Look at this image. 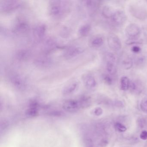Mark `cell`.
<instances>
[{
  "instance_id": "obj_2",
  "label": "cell",
  "mask_w": 147,
  "mask_h": 147,
  "mask_svg": "<svg viewBox=\"0 0 147 147\" xmlns=\"http://www.w3.org/2000/svg\"><path fill=\"white\" fill-rule=\"evenodd\" d=\"M49 6V13L54 17H59L61 15L63 11L62 1H51Z\"/></svg>"
},
{
  "instance_id": "obj_12",
  "label": "cell",
  "mask_w": 147,
  "mask_h": 147,
  "mask_svg": "<svg viewBox=\"0 0 147 147\" xmlns=\"http://www.w3.org/2000/svg\"><path fill=\"white\" fill-rule=\"evenodd\" d=\"M83 81L86 86L88 88H92L96 86V82L94 77L89 74H87L83 76Z\"/></svg>"
},
{
  "instance_id": "obj_11",
  "label": "cell",
  "mask_w": 147,
  "mask_h": 147,
  "mask_svg": "<svg viewBox=\"0 0 147 147\" xmlns=\"http://www.w3.org/2000/svg\"><path fill=\"white\" fill-rule=\"evenodd\" d=\"M82 52L83 50L80 47H71L66 51L64 54V56L66 58L70 59L80 55Z\"/></svg>"
},
{
  "instance_id": "obj_27",
  "label": "cell",
  "mask_w": 147,
  "mask_h": 147,
  "mask_svg": "<svg viewBox=\"0 0 147 147\" xmlns=\"http://www.w3.org/2000/svg\"><path fill=\"white\" fill-rule=\"evenodd\" d=\"M140 138L143 140H146L147 139V131H143L140 135Z\"/></svg>"
},
{
  "instance_id": "obj_5",
  "label": "cell",
  "mask_w": 147,
  "mask_h": 147,
  "mask_svg": "<svg viewBox=\"0 0 147 147\" xmlns=\"http://www.w3.org/2000/svg\"><path fill=\"white\" fill-rule=\"evenodd\" d=\"M82 102L76 100H69L66 101L63 105V108L68 111H76L82 106Z\"/></svg>"
},
{
  "instance_id": "obj_26",
  "label": "cell",
  "mask_w": 147,
  "mask_h": 147,
  "mask_svg": "<svg viewBox=\"0 0 147 147\" xmlns=\"http://www.w3.org/2000/svg\"><path fill=\"white\" fill-rule=\"evenodd\" d=\"M94 113L96 116H100L103 113V110L100 107H97L94 109Z\"/></svg>"
},
{
  "instance_id": "obj_14",
  "label": "cell",
  "mask_w": 147,
  "mask_h": 147,
  "mask_svg": "<svg viewBox=\"0 0 147 147\" xmlns=\"http://www.w3.org/2000/svg\"><path fill=\"white\" fill-rule=\"evenodd\" d=\"M46 27L45 25L39 24L35 28L34 30V34L35 37L38 39L42 38L45 34Z\"/></svg>"
},
{
  "instance_id": "obj_7",
  "label": "cell",
  "mask_w": 147,
  "mask_h": 147,
  "mask_svg": "<svg viewBox=\"0 0 147 147\" xmlns=\"http://www.w3.org/2000/svg\"><path fill=\"white\" fill-rule=\"evenodd\" d=\"M131 10L132 15L136 18L140 20H144L147 17L146 10L139 6H134Z\"/></svg>"
},
{
  "instance_id": "obj_28",
  "label": "cell",
  "mask_w": 147,
  "mask_h": 147,
  "mask_svg": "<svg viewBox=\"0 0 147 147\" xmlns=\"http://www.w3.org/2000/svg\"><path fill=\"white\" fill-rule=\"evenodd\" d=\"M131 50L134 53H138L141 51V48L138 46H134L132 47Z\"/></svg>"
},
{
  "instance_id": "obj_9",
  "label": "cell",
  "mask_w": 147,
  "mask_h": 147,
  "mask_svg": "<svg viewBox=\"0 0 147 147\" xmlns=\"http://www.w3.org/2000/svg\"><path fill=\"white\" fill-rule=\"evenodd\" d=\"M113 22L118 25H122L126 21L127 17L122 11H117L113 13L111 18Z\"/></svg>"
},
{
  "instance_id": "obj_6",
  "label": "cell",
  "mask_w": 147,
  "mask_h": 147,
  "mask_svg": "<svg viewBox=\"0 0 147 147\" xmlns=\"http://www.w3.org/2000/svg\"><path fill=\"white\" fill-rule=\"evenodd\" d=\"M115 57L113 54H110L107 57V69L110 74L114 75L117 73V67L115 64Z\"/></svg>"
},
{
  "instance_id": "obj_24",
  "label": "cell",
  "mask_w": 147,
  "mask_h": 147,
  "mask_svg": "<svg viewBox=\"0 0 147 147\" xmlns=\"http://www.w3.org/2000/svg\"><path fill=\"white\" fill-rule=\"evenodd\" d=\"M140 107L143 111L147 113V100H144L142 102Z\"/></svg>"
},
{
  "instance_id": "obj_21",
  "label": "cell",
  "mask_w": 147,
  "mask_h": 147,
  "mask_svg": "<svg viewBox=\"0 0 147 147\" xmlns=\"http://www.w3.org/2000/svg\"><path fill=\"white\" fill-rule=\"evenodd\" d=\"M132 61L130 59H126L123 62V66L124 68L125 69H129L132 67Z\"/></svg>"
},
{
  "instance_id": "obj_25",
  "label": "cell",
  "mask_w": 147,
  "mask_h": 147,
  "mask_svg": "<svg viewBox=\"0 0 147 147\" xmlns=\"http://www.w3.org/2000/svg\"><path fill=\"white\" fill-rule=\"evenodd\" d=\"M104 80L106 83L108 84V85H111L112 83L113 80L110 76H108V75H105L104 76Z\"/></svg>"
},
{
  "instance_id": "obj_13",
  "label": "cell",
  "mask_w": 147,
  "mask_h": 147,
  "mask_svg": "<svg viewBox=\"0 0 147 147\" xmlns=\"http://www.w3.org/2000/svg\"><path fill=\"white\" fill-rule=\"evenodd\" d=\"M29 26L27 22L24 20L18 21L15 26L14 30L17 33H24L29 30Z\"/></svg>"
},
{
  "instance_id": "obj_17",
  "label": "cell",
  "mask_w": 147,
  "mask_h": 147,
  "mask_svg": "<svg viewBox=\"0 0 147 147\" xmlns=\"http://www.w3.org/2000/svg\"><path fill=\"white\" fill-rule=\"evenodd\" d=\"M114 13L113 11L112 8L109 6H105L102 9V15L106 18H111Z\"/></svg>"
},
{
  "instance_id": "obj_16",
  "label": "cell",
  "mask_w": 147,
  "mask_h": 147,
  "mask_svg": "<svg viewBox=\"0 0 147 147\" xmlns=\"http://www.w3.org/2000/svg\"><path fill=\"white\" fill-rule=\"evenodd\" d=\"M78 86V83L76 82H74V83L69 84L63 89V94H65V95H68V94H72L77 89Z\"/></svg>"
},
{
  "instance_id": "obj_15",
  "label": "cell",
  "mask_w": 147,
  "mask_h": 147,
  "mask_svg": "<svg viewBox=\"0 0 147 147\" xmlns=\"http://www.w3.org/2000/svg\"><path fill=\"white\" fill-rule=\"evenodd\" d=\"M35 64L36 66L41 68L49 67L51 66L52 61L50 59L46 57H40L38 58L35 61Z\"/></svg>"
},
{
  "instance_id": "obj_22",
  "label": "cell",
  "mask_w": 147,
  "mask_h": 147,
  "mask_svg": "<svg viewBox=\"0 0 147 147\" xmlns=\"http://www.w3.org/2000/svg\"><path fill=\"white\" fill-rule=\"evenodd\" d=\"M115 128L118 131L120 132H124L126 131L127 128L123 125L121 124V123H115Z\"/></svg>"
},
{
  "instance_id": "obj_8",
  "label": "cell",
  "mask_w": 147,
  "mask_h": 147,
  "mask_svg": "<svg viewBox=\"0 0 147 147\" xmlns=\"http://www.w3.org/2000/svg\"><path fill=\"white\" fill-rule=\"evenodd\" d=\"M125 32L129 37L134 38L140 34V28L136 24H130L126 27Z\"/></svg>"
},
{
  "instance_id": "obj_20",
  "label": "cell",
  "mask_w": 147,
  "mask_h": 147,
  "mask_svg": "<svg viewBox=\"0 0 147 147\" xmlns=\"http://www.w3.org/2000/svg\"><path fill=\"white\" fill-rule=\"evenodd\" d=\"M104 39L100 37H97L92 40L91 44L93 47L98 48L100 47L104 43Z\"/></svg>"
},
{
  "instance_id": "obj_19",
  "label": "cell",
  "mask_w": 147,
  "mask_h": 147,
  "mask_svg": "<svg viewBox=\"0 0 147 147\" xmlns=\"http://www.w3.org/2000/svg\"><path fill=\"white\" fill-rule=\"evenodd\" d=\"M121 88L123 91H126L130 86V82L129 79L126 76H123L120 80Z\"/></svg>"
},
{
  "instance_id": "obj_1",
  "label": "cell",
  "mask_w": 147,
  "mask_h": 147,
  "mask_svg": "<svg viewBox=\"0 0 147 147\" xmlns=\"http://www.w3.org/2000/svg\"><path fill=\"white\" fill-rule=\"evenodd\" d=\"M20 6V3L18 1L7 0L1 2L0 4V8L1 11L10 12L18 9Z\"/></svg>"
},
{
  "instance_id": "obj_4",
  "label": "cell",
  "mask_w": 147,
  "mask_h": 147,
  "mask_svg": "<svg viewBox=\"0 0 147 147\" xmlns=\"http://www.w3.org/2000/svg\"><path fill=\"white\" fill-rule=\"evenodd\" d=\"M10 81L13 86L18 89H22L26 86L25 80L22 76L18 74H13L10 76Z\"/></svg>"
},
{
  "instance_id": "obj_18",
  "label": "cell",
  "mask_w": 147,
  "mask_h": 147,
  "mask_svg": "<svg viewBox=\"0 0 147 147\" xmlns=\"http://www.w3.org/2000/svg\"><path fill=\"white\" fill-rule=\"evenodd\" d=\"M91 27L90 25L86 24L82 26L79 29V32L80 35L82 36H87L91 30Z\"/></svg>"
},
{
  "instance_id": "obj_3",
  "label": "cell",
  "mask_w": 147,
  "mask_h": 147,
  "mask_svg": "<svg viewBox=\"0 0 147 147\" xmlns=\"http://www.w3.org/2000/svg\"><path fill=\"white\" fill-rule=\"evenodd\" d=\"M107 43L109 48L114 51H118L122 47V44L119 38L114 34H111L107 38Z\"/></svg>"
},
{
  "instance_id": "obj_23",
  "label": "cell",
  "mask_w": 147,
  "mask_h": 147,
  "mask_svg": "<svg viewBox=\"0 0 147 147\" xmlns=\"http://www.w3.org/2000/svg\"><path fill=\"white\" fill-rule=\"evenodd\" d=\"M98 1H87V5L88 7L91 8H95L98 6Z\"/></svg>"
},
{
  "instance_id": "obj_10",
  "label": "cell",
  "mask_w": 147,
  "mask_h": 147,
  "mask_svg": "<svg viewBox=\"0 0 147 147\" xmlns=\"http://www.w3.org/2000/svg\"><path fill=\"white\" fill-rule=\"evenodd\" d=\"M31 52L29 50L22 49L18 51L16 53V57L19 61H24L30 59Z\"/></svg>"
}]
</instances>
